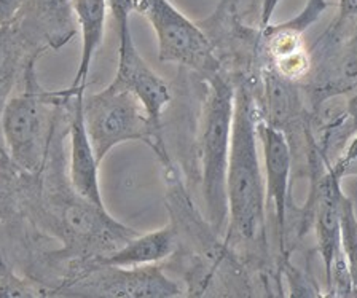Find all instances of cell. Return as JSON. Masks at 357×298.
<instances>
[{"instance_id":"cell-4","label":"cell","mask_w":357,"mask_h":298,"mask_svg":"<svg viewBox=\"0 0 357 298\" xmlns=\"http://www.w3.org/2000/svg\"><path fill=\"white\" fill-rule=\"evenodd\" d=\"M63 103L56 91L26 89L5 100L0 112V131L10 160L20 170L36 174L43 167L52 137V107Z\"/></svg>"},{"instance_id":"cell-1","label":"cell","mask_w":357,"mask_h":298,"mask_svg":"<svg viewBox=\"0 0 357 298\" xmlns=\"http://www.w3.org/2000/svg\"><path fill=\"white\" fill-rule=\"evenodd\" d=\"M254 99L249 88L234 89L230 156L227 170L228 238L265 241L266 190L259 158V134Z\"/></svg>"},{"instance_id":"cell-19","label":"cell","mask_w":357,"mask_h":298,"mask_svg":"<svg viewBox=\"0 0 357 298\" xmlns=\"http://www.w3.org/2000/svg\"><path fill=\"white\" fill-rule=\"evenodd\" d=\"M64 2H67V0H64Z\"/></svg>"},{"instance_id":"cell-10","label":"cell","mask_w":357,"mask_h":298,"mask_svg":"<svg viewBox=\"0 0 357 298\" xmlns=\"http://www.w3.org/2000/svg\"><path fill=\"white\" fill-rule=\"evenodd\" d=\"M342 181L328 170L314 184V227L317 234V246L326 269V283L331 276L335 258L342 252V198L340 188Z\"/></svg>"},{"instance_id":"cell-7","label":"cell","mask_w":357,"mask_h":298,"mask_svg":"<svg viewBox=\"0 0 357 298\" xmlns=\"http://www.w3.org/2000/svg\"><path fill=\"white\" fill-rule=\"evenodd\" d=\"M98 263V268L78 279L72 292L91 297L114 298H172L182 290L166 273L155 265L112 267Z\"/></svg>"},{"instance_id":"cell-8","label":"cell","mask_w":357,"mask_h":298,"mask_svg":"<svg viewBox=\"0 0 357 298\" xmlns=\"http://www.w3.org/2000/svg\"><path fill=\"white\" fill-rule=\"evenodd\" d=\"M257 134H259L261 150H264L266 201L273 202V207H275L279 244H281V249L284 251V247H286L284 238H286L287 196L290 167H292V150H290L286 133L268 125L264 120L257 121Z\"/></svg>"},{"instance_id":"cell-17","label":"cell","mask_w":357,"mask_h":298,"mask_svg":"<svg viewBox=\"0 0 357 298\" xmlns=\"http://www.w3.org/2000/svg\"><path fill=\"white\" fill-rule=\"evenodd\" d=\"M337 20H357V0H340V15Z\"/></svg>"},{"instance_id":"cell-3","label":"cell","mask_w":357,"mask_h":298,"mask_svg":"<svg viewBox=\"0 0 357 298\" xmlns=\"http://www.w3.org/2000/svg\"><path fill=\"white\" fill-rule=\"evenodd\" d=\"M83 121L99 163L116 145L131 140L145 142L166 160L160 128L150 120L141 100L114 82L83 96Z\"/></svg>"},{"instance_id":"cell-16","label":"cell","mask_w":357,"mask_h":298,"mask_svg":"<svg viewBox=\"0 0 357 298\" xmlns=\"http://www.w3.org/2000/svg\"><path fill=\"white\" fill-rule=\"evenodd\" d=\"M22 0H0V27L16 20L21 11Z\"/></svg>"},{"instance_id":"cell-15","label":"cell","mask_w":357,"mask_h":298,"mask_svg":"<svg viewBox=\"0 0 357 298\" xmlns=\"http://www.w3.org/2000/svg\"><path fill=\"white\" fill-rule=\"evenodd\" d=\"M340 181L344 176H351V174H357V134L349 139V144H346V149L343 154L338 156V160L333 165L327 166Z\"/></svg>"},{"instance_id":"cell-18","label":"cell","mask_w":357,"mask_h":298,"mask_svg":"<svg viewBox=\"0 0 357 298\" xmlns=\"http://www.w3.org/2000/svg\"><path fill=\"white\" fill-rule=\"evenodd\" d=\"M346 114H348L351 126H353L354 133L357 134V94H354V96L346 103Z\"/></svg>"},{"instance_id":"cell-9","label":"cell","mask_w":357,"mask_h":298,"mask_svg":"<svg viewBox=\"0 0 357 298\" xmlns=\"http://www.w3.org/2000/svg\"><path fill=\"white\" fill-rule=\"evenodd\" d=\"M83 96L70 99L72 121H70V155H69V181L74 195L80 196L91 204L104 206L102 193L99 185V160L94 151L91 140L88 137L85 121H83Z\"/></svg>"},{"instance_id":"cell-12","label":"cell","mask_w":357,"mask_h":298,"mask_svg":"<svg viewBox=\"0 0 357 298\" xmlns=\"http://www.w3.org/2000/svg\"><path fill=\"white\" fill-rule=\"evenodd\" d=\"M176 251V232L172 227H165L155 232L137 233L128 243L109 255L96 258V262L112 267H142L155 265L166 260Z\"/></svg>"},{"instance_id":"cell-2","label":"cell","mask_w":357,"mask_h":298,"mask_svg":"<svg viewBox=\"0 0 357 298\" xmlns=\"http://www.w3.org/2000/svg\"><path fill=\"white\" fill-rule=\"evenodd\" d=\"M208 88L199 136L201 188L211 227L219 233L228 225L227 170L231 144L234 89L220 74L208 77Z\"/></svg>"},{"instance_id":"cell-13","label":"cell","mask_w":357,"mask_h":298,"mask_svg":"<svg viewBox=\"0 0 357 298\" xmlns=\"http://www.w3.org/2000/svg\"><path fill=\"white\" fill-rule=\"evenodd\" d=\"M264 91L266 115L264 121L284 131L298 112V93L295 91L294 82H289L273 69H268L264 72Z\"/></svg>"},{"instance_id":"cell-11","label":"cell","mask_w":357,"mask_h":298,"mask_svg":"<svg viewBox=\"0 0 357 298\" xmlns=\"http://www.w3.org/2000/svg\"><path fill=\"white\" fill-rule=\"evenodd\" d=\"M70 5L82 31V54L77 75L70 88L58 91L59 98L63 100H70L78 94H85L94 54L104 40L105 18H107L109 10L107 0H72Z\"/></svg>"},{"instance_id":"cell-6","label":"cell","mask_w":357,"mask_h":298,"mask_svg":"<svg viewBox=\"0 0 357 298\" xmlns=\"http://www.w3.org/2000/svg\"><path fill=\"white\" fill-rule=\"evenodd\" d=\"M109 10L116 22L120 40L119 66H116L114 83L131 91L141 100L153 125L161 128V117L172 98L166 82L145 63L134 45L130 29V15L136 11V3L130 0H116L109 3Z\"/></svg>"},{"instance_id":"cell-5","label":"cell","mask_w":357,"mask_h":298,"mask_svg":"<svg viewBox=\"0 0 357 298\" xmlns=\"http://www.w3.org/2000/svg\"><path fill=\"white\" fill-rule=\"evenodd\" d=\"M158 38V59L188 67L206 78L219 74V61L209 37L183 16L169 0H139Z\"/></svg>"},{"instance_id":"cell-14","label":"cell","mask_w":357,"mask_h":298,"mask_svg":"<svg viewBox=\"0 0 357 298\" xmlns=\"http://www.w3.org/2000/svg\"><path fill=\"white\" fill-rule=\"evenodd\" d=\"M340 222H342V251L348 263L351 279L357 292V218L351 202L343 195L342 198V214H340Z\"/></svg>"}]
</instances>
